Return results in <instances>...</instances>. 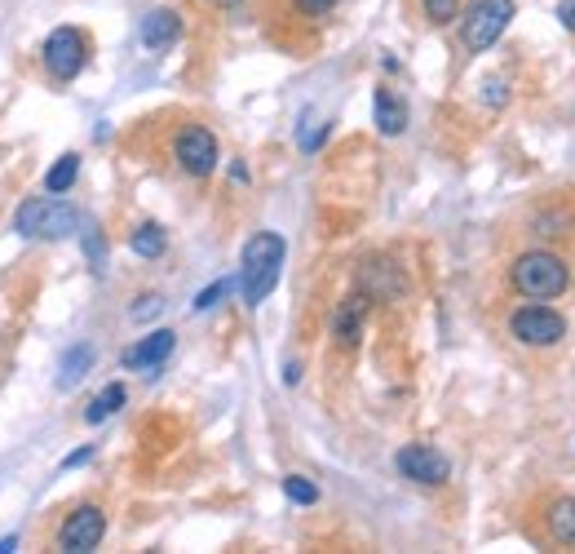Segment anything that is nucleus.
Masks as SVG:
<instances>
[{"instance_id": "1", "label": "nucleus", "mask_w": 575, "mask_h": 554, "mask_svg": "<svg viewBox=\"0 0 575 554\" xmlns=\"http://www.w3.org/2000/svg\"><path fill=\"white\" fill-rule=\"evenodd\" d=\"M284 235H275V231H258L249 244H244V258H240V289H244V302L249 306H262L271 293H275V284H280V275H284Z\"/></svg>"}, {"instance_id": "2", "label": "nucleus", "mask_w": 575, "mask_h": 554, "mask_svg": "<svg viewBox=\"0 0 575 554\" xmlns=\"http://www.w3.org/2000/svg\"><path fill=\"white\" fill-rule=\"evenodd\" d=\"M510 284H514V293H523L532 302H549V298H563L572 289V271H567V262L558 253L532 249V253H518L514 258Z\"/></svg>"}, {"instance_id": "3", "label": "nucleus", "mask_w": 575, "mask_h": 554, "mask_svg": "<svg viewBox=\"0 0 575 554\" xmlns=\"http://www.w3.org/2000/svg\"><path fill=\"white\" fill-rule=\"evenodd\" d=\"M75 222H80V213L58 195H31L13 213V231L18 235H40V240H62V235L75 231Z\"/></svg>"}, {"instance_id": "4", "label": "nucleus", "mask_w": 575, "mask_h": 554, "mask_svg": "<svg viewBox=\"0 0 575 554\" xmlns=\"http://www.w3.org/2000/svg\"><path fill=\"white\" fill-rule=\"evenodd\" d=\"M40 58H44V71H49L58 84H67V80H75V75L84 71V62H89V36H84L80 27H53V31L44 36V44H40Z\"/></svg>"}, {"instance_id": "5", "label": "nucleus", "mask_w": 575, "mask_h": 554, "mask_svg": "<svg viewBox=\"0 0 575 554\" xmlns=\"http://www.w3.org/2000/svg\"><path fill=\"white\" fill-rule=\"evenodd\" d=\"M510 22H514V0H474L461 18V40L470 53H483L505 36Z\"/></svg>"}, {"instance_id": "6", "label": "nucleus", "mask_w": 575, "mask_h": 554, "mask_svg": "<svg viewBox=\"0 0 575 554\" xmlns=\"http://www.w3.org/2000/svg\"><path fill=\"white\" fill-rule=\"evenodd\" d=\"M173 160L186 178H209L218 169V138L204 124H182L173 138Z\"/></svg>"}, {"instance_id": "7", "label": "nucleus", "mask_w": 575, "mask_h": 554, "mask_svg": "<svg viewBox=\"0 0 575 554\" xmlns=\"http://www.w3.org/2000/svg\"><path fill=\"white\" fill-rule=\"evenodd\" d=\"M510 338L523 342V346H536V351L558 346L567 338V320L558 311H549V306H518L510 315Z\"/></svg>"}, {"instance_id": "8", "label": "nucleus", "mask_w": 575, "mask_h": 554, "mask_svg": "<svg viewBox=\"0 0 575 554\" xmlns=\"http://www.w3.org/2000/svg\"><path fill=\"white\" fill-rule=\"evenodd\" d=\"M394 466H399L403 480H412L421 488H443L452 480V462L438 449H430V444H403L399 457H394Z\"/></svg>"}, {"instance_id": "9", "label": "nucleus", "mask_w": 575, "mask_h": 554, "mask_svg": "<svg viewBox=\"0 0 575 554\" xmlns=\"http://www.w3.org/2000/svg\"><path fill=\"white\" fill-rule=\"evenodd\" d=\"M102 537H107V515H102V506H75V511L62 520V528H58V551H67V554L98 551Z\"/></svg>"}, {"instance_id": "10", "label": "nucleus", "mask_w": 575, "mask_h": 554, "mask_svg": "<svg viewBox=\"0 0 575 554\" xmlns=\"http://www.w3.org/2000/svg\"><path fill=\"white\" fill-rule=\"evenodd\" d=\"M173 346H178V333L173 329H155V333H147L142 342H133L124 355H120V364L124 369H160L169 355H173Z\"/></svg>"}, {"instance_id": "11", "label": "nucleus", "mask_w": 575, "mask_h": 554, "mask_svg": "<svg viewBox=\"0 0 575 554\" xmlns=\"http://www.w3.org/2000/svg\"><path fill=\"white\" fill-rule=\"evenodd\" d=\"M363 315H367V293H354V298H345L341 302V311H336V320H332V338H336V346H359V338H363Z\"/></svg>"}, {"instance_id": "12", "label": "nucleus", "mask_w": 575, "mask_h": 554, "mask_svg": "<svg viewBox=\"0 0 575 554\" xmlns=\"http://www.w3.org/2000/svg\"><path fill=\"white\" fill-rule=\"evenodd\" d=\"M182 36V13L178 9H151L142 18V44L147 49H169Z\"/></svg>"}, {"instance_id": "13", "label": "nucleus", "mask_w": 575, "mask_h": 554, "mask_svg": "<svg viewBox=\"0 0 575 554\" xmlns=\"http://www.w3.org/2000/svg\"><path fill=\"white\" fill-rule=\"evenodd\" d=\"M372 107H376V129H381L385 138H399V133L407 129V102H403L394 89H376Z\"/></svg>"}, {"instance_id": "14", "label": "nucleus", "mask_w": 575, "mask_h": 554, "mask_svg": "<svg viewBox=\"0 0 575 554\" xmlns=\"http://www.w3.org/2000/svg\"><path fill=\"white\" fill-rule=\"evenodd\" d=\"M545 533L558 546H575V497H554L545 506Z\"/></svg>"}, {"instance_id": "15", "label": "nucleus", "mask_w": 575, "mask_h": 554, "mask_svg": "<svg viewBox=\"0 0 575 554\" xmlns=\"http://www.w3.org/2000/svg\"><path fill=\"white\" fill-rule=\"evenodd\" d=\"M363 289H372V298H399L403 293V275L390 262H367L363 266Z\"/></svg>"}, {"instance_id": "16", "label": "nucleus", "mask_w": 575, "mask_h": 554, "mask_svg": "<svg viewBox=\"0 0 575 554\" xmlns=\"http://www.w3.org/2000/svg\"><path fill=\"white\" fill-rule=\"evenodd\" d=\"M124 400H129V391H124V382H111V386H102L98 391V400L84 409V422L89 426H98V422H107L111 413H120L124 409Z\"/></svg>"}, {"instance_id": "17", "label": "nucleus", "mask_w": 575, "mask_h": 554, "mask_svg": "<svg viewBox=\"0 0 575 554\" xmlns=\"http://www.w3.org/2000/svg\"><path fill=\"white\" fill-rule=\"evenodd\" d=\"M129 249H133L138 258H160V253L169 249V235H164V226H160V222H142V226H133Z\"/></svg>"}, {"instance_id": "18", "label": "nucleus", "mask_w": 575, "mask_h": 554, "mask_svg": "<svg viewBox=\"0 0 575 554\" xmlns=\"http://www.w3.org/2000/svg\"><path fill=\"white\" fill-rule=\"evenodd\" d=\"M75 178H80V155H75V151H67V155L44 173V191H49V195H62V191H71V187H75Z\"/></svg>"}, {"instance_id": "19", "label": "nucleus", "mask_w": 575, "mask_h": 554, "mask_svg": "<svg viewBox=\"0 0 575 554\" xmlns=\"http://www.w3.org/2000/svg\"><path fill=\"white\" fill-rule=\"evenodd\" d=\"M89 364H93V351H89V346H71V351H67V360H62L58 386H75V382L89 373Z\"/></svg>"}, {"instance_id": "20", "label": "nucleus", "mask_w": 575, "mask_h": 554, "mask_svg": "<svg viewBox=\"0 0 575 554\" xmlns=\"http://www.w3.org/2000/svg\"><path fill=\"white\" fill-rule=\"evenodd\" d=\"M421 9H425V18L434 27H447V22L461 18V0H421Z\"/></svg>"}, {"instance_id": "21", "label": "nucleus", "mask_w": 575, "mask_h": 554, "mask_svg": "<svg viewBox=\"0 0 575 554\" xmlns=\"http://www.w3.org/2000/svg\"><path fill=\"white\" fill-rule=\"evenodd\" d=\"M284 493H288V502H296V506H314V502H319V488H314L305 475H288Z\"/></svg>"}, {"instance_id": "22", "label": "nucleus", "mask_w": 575, "mask_h": 554, "mask_svg": "<svg viewBox=\"0 0 575 554\" xmlns=\"http://www.w3.org/2000/svg\"><path fill=\"white\" fill-rule=\"evenodd\" d=\"M341 0H292V13L296 18H323V13H332Z\"/></svg>"}, {"instance_id": "23", "label": "nucleus", "mask_w": 575, "mask_h": 554, "mask_svg": "<svg viewBox=\"0 0 575 554\" xmlns=\"http://www.w3.org/2000/svg\"><path fill=\"white\" fill-rule=\"evenodd\" d=\"M160 311H164V298H160V293H142L129 315H133V320H151V315H160Z\"/></svg>"}, {"instance_id": "24", "label": "nucleus", "mask_w": 575, "mask_h": 554, "mask_svg": "<svg viewBox=\"0 0 575 554\" xmlns=\"http://www.w3.org/2000/svg\"><path fill=\"white\" fill-rule=\"evenodd\" d=\"M226 289H231L226 280H218V284H209V289H204V293L195 298V311H209V306H218V298H222Z\"/></svg>"}, {"instance_id": "25", "label": "nucleus", "mask_w": 575, "mask_h": 554, "mask_svg": "<svg viewBox=\"0 0 575 554\" xmlns=\"http://www.w3.org/2000/svg\"><path fill=\"white\" fill-rule=\"evenodd\" d=\"M558 18H563L567 31H575V0H563V4H558Z\"/></svg>"}, {"instance_id": "26", "label": "nucleus", "mask_w": 575, "mask_h": 554, "mask_svg": "<svg viewBox=\"0 0 575 554\" xmlns=\"http://www.w3.org/2000/svg\"><path fill=\"white\" fill-rule=\"evenodd\" d=\"M89 457H93V449H80V453H71V457H67V462H62V466H67V471H71V466H84V462H89Z\"/></svg>"}, {"instance_id": "27", "label": "nucleus", "mask_w": 575, "mask_h": 554, "mask_svg": "<svg viewBox=\"0 0 575 554\" xmlns=\"http://www.w3.org/2000/svg\"><path fill=\"white\" fill-rule=\"evenodd\" d=\"M284 382H288V386H296V382H301V364H288Z\"/></svg>"}, {"instance_id": "28", "label": "nucleus", "mask_w": 575, "mask_h": 554, "mask_svg": "<svg viewBox=\"0 0 575 554\" xmlns=\"http://www.w3.org/2000/svg\"><path fill=\"white\" fill-rule=\"evenodd\" d=\"M209 4H218V9H231V4H240V0H209Z\"/></svg>"}]
</instances>
